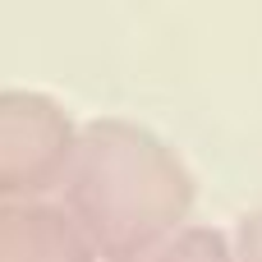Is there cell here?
I'll list each match as a JSON object with an SVG mask.
<instances>
[{
	"instance_id": "cell-1",
	"label": "cell",
	"mask_w": 262,
	"mask_h": 262,
	"mask_svg": "<svg viewBox=\"0 0 262 262\" xmlns=\"http://www.w3.org/2000/svg\"><path fill=\"white\" fill-rule=\"evenodd\" d=\"M55 106L28 101V97H0V193L37 189L41 170L51 166V115Z\"/></svg>"
},
{
	"instance_id": "cell-2",
	"label": "cell",
	"mask_w": 262,
	"mask_h": 262,
	"mask_svg": "<svg viewBox=\"0 0 262 262\" xmlns=\"http://www.w3.org/2000/svg\"><path fill=\"white\" fill-rule=\"evenodd\" d=\"M60 244L51 216L23 212V207H0V262H51Z\"/></svg>"
}]
</instances>
